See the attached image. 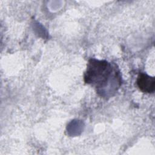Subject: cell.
<instances>
[{
    "instance_id": "obj_2",
    "label": "cell",
    "mask_w": 155,
    "mask_h": 155,
    "mask_svg": "<svg viewBox=\"0 0 155 155\" xmlns=\"http://www.w3.org/2000/svg\"><path fill=\"white\" fill-rule=\"evenodd\" d=\"M136 84L139 90L145 93H152L155 90V79L146 73H140L138 75Z\"/></svg>"
},
{
    "instance_id": "obj_1",
    "label": "cell",
    "mask_w": 155,
    "mask_h": 155,
    "mask_svg": "<svg viewBox=\"0 0 155 155\" xmlns=\"http://www.w3.org/2000/svg\"><path fill=\"white\" fill-rule=\"evenodd\" d=\"M84 80L105 99L113 97L122 84L121 73L116 64L94 58L88 60Z\"/></svg>"
}]
</instances>
